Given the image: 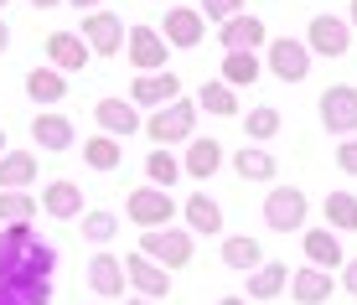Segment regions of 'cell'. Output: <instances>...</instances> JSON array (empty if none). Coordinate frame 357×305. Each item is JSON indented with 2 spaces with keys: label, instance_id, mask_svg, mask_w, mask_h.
I'll list each match as a JSON object with an SVG mask.
<instances>
[{
  "label": "cell",
  "instance_id": "7",
  "mask_svg": "<svg viewBox=\"0 0 357 305\" xmlns=\"http://www.w3.org/2000/svg\"><path fill=\"white\" fill-rule=\"evenodd\" d=\"M264 47H269V72H275L280 83H301L305 72H311V47H305V42L275 36V42H264Z\"/></svg>",
  "mask_w": 357,
  "mask_h": 305
},
{
  "label": "cell",
  "instance_id": "41",
  "mask_svg": "<svg viewBox=\"0 0 357 305\" xmlns=\"http://www.w3.org/2000/svg\"><path fill=\"white\" fill-rule=\"evenodd\" d=\"M0 52H10V26H6V16H0Z\"/></svg>",
  "mask_w": 357,
  "mask_h": 305
},
{
  "label": "cell",
  "instance_id": "28",
  "mask_svg": "<svg viewBox=\"0 0 357 305\" xmlns=\"http://www.w3.org/2000/svg\"><path fill=\"white\" fill-rule=\"evenodd\" d=\"M285 285H290V269H285V264H259V269H254L249 274V295L254 300H269V295H285Z\"/></svg>",
  "mask_w": 357,
  "mask_h": 305
},
{
  "label": "cell",
  "instance_id": "46",
  "mask_svg": "<svg viewBox=\"0 0 357 305\" xmlns=\"http://www.w3.org/2000/svg\"><path fill=\"white\" fill-rule=\"evenodd\" d=\"M0 155H6V130H0Z\"/></svg>",
  "mask_w": 357,
  "mask_h": 305
},
{
  "label": "cell",
  "instance_id": "36",
  "mask_svg": "<svg viewBox=\"0 0 357 305\" xmlns=\"http://www.w3.org/2000/svg\"><path fill=\"white\" fill-rule=\"evenodd\" d=\"M114 233H119L114 212H83V238H89V243H109Z\"/></svg>",
  "mask_w": 357,
  "mask_h": 305
},
{
  "label": "cell",
  "instance_id": "4",
  "mask_svg": "<svg viewBox=\"0 0 357 305\" xmlns=\"http://www.w3.org/2000/svg\"><path fill=\"white\" fill-rule=\"evenodd\" d=\"M83 47H89L93 57H114V52H125V21L114 16V10H89V16H83Z\"/></svg>",
  "mask_w": 357,
  "mask_h": 305
},
{
  "label": "cell",
  "instance_id": "9",
  "mask_svg": "<svg viewBox=\"0 0 357 305\" xmlns=\"http://www.w3.org/2000/svg\"><path fill=\"white\" fill-rule=\"evenodd\" d=\"M125 47H130L135 72H161L171 63V47L161 42V31H155V26H130L125 31Z\"/></svg>",
  "mask_w": 357,
  "mask_h": 305
},
{
  "label": "cell",
  "instance_id": "29",
  "mask_svg": "<svg viewBox=\"0 0 357 305\" xmlns=\"http://www.w3.org/2000/svg\"><path fill=\"white\" fill-rule=\"evenodd\" d=\"M321 212H326L331 233H357V197H352V191H331Z\"/></svg>",
  "mask_w": 357,
  "mask_h": 305
},
{
  "label": "cell",
  "instance_id": "31",
  "mask_svg": "<svg viewBox=\"0 0 357 305\" xmlns=\"http://www.w3.org/2000/svg\"><path fill=\"white\" fill-rule=\"evenodd\" d=\"M145 176H151L155 191H171V187L181 181V161H176L171 150H151V155H145Z\"/></svg>",
  "mask_w": 357,
  "mask_h": 305
},
{
  "label": "cell",
  "instance_id": "13",
  "mask_svg": "<svg viewBox=\"0 0 357 305\" xmlns=\"http://www.w3.org/2000/svg\"><path fill=\"white\" fill-rule=\"evenodd\" d=\"M31 140H36V150L63 155L68 145H73V119H68V114H57V109H36V119H31Z\"/></svg>",
  "mask_w": 357,
  "mask_h": 305
},
{
  "label": "cell",
  "instance_id": "39",
  "mask_svg": "<svg viewBox=\"0 0 357 305\" xmlns=\"http://www.w3.org/2000/svg\"><path fill=\"white\" fill-rule=\"evenodd\" d=\"M342 285H347V295H357V259L342 264Z\"/></svg>",
  "mask_w": 357,
  "mask_h": 305
},
{
  "label": "cell",
  "instance_id": "17",
  "mask_svg": "<svg viewBox=\"0 0 357 305\" xmlns=\"http://www.w3.org/2000/svg\"><path fill=\"white\" fill-rule=\"evenodd\" d=\"M47 68H57L63 78L78 72V68H89V47H83V36L78 31H52V36H47Z\"/></svg>",
  "mask_w": 357,
  "mask_h": 305
},
{
  "label": "cell",
  "instance_id": "12",
  "mask_svg": "<svg viewBox=\"0 0 357 305\" xmlns=\"http://www.w3.org/2000/svg\"><path fill=\"white\" fill-rule=\"evenodd\" d=\"M202 36H207V21L197 16L192 6H166V21H161V42L171 47H202Z\"/></svg>",
  "mask_w": 357,
  "mask_h": 305
},
{
  "label": "cell",
  "instance_id": "26",
  "mask_svg": "<svg viewBox=\"0 0 357 305\" xmlns=\"http://www.w3.org/2000/svg\"><path fill=\"white\" fill-rule=\"evenodd\" d=\"M223 264L228 269H238V274H254L264 264V249L254 238H243V233H233V238H223Z\"/></svg>",
  "mask_w": 357,
  "mask_h": 305
},
{
  "label": "cell",
  "instance_id": "22",
  "mask_svg": "<svg viewBox=\"0 0 357 305\" xmlns=\"http://www.w3.org/2000/svg\"><path fill=\"white\" fill-rule=\"evenodd\" d=\"M36 155L31 150H6L0 155V191H26L31 181H36Z\"/></svg>",
  "mask_w": 357,
  "mask_h": 305
},
{
  "label": "cell",
  "instance_id": "3",
  "mask_svg": "<svg viewBox=\"0 0 357 305\" xmlns=\"http://www.w3.org/2000/svg\"><path fill=\"white\" fill-rule=\"evenodd\" d=\"M140 253L151 264H161V269H187L192 264V233L187 228H151V233H140Z\"/></svg>",
  "mask_w": 357,
  "mask_h": 305
},
{
  "label": "cell",
  "instance_id": "21",
  "mask_svg": "<svg viewBox=\"0 0 357 305\" xmlns=\"http://www.w3.org/2000/svg\"><path fill=\"white\" fill-rule=\"evenodd\" d=\"M26 93H31L36 109H52V104L68 99V78H63L57 68H31V72H26Z\"/></svg>",
  "mask_w": 357,
  "mask_h": 305
},
{
  "label": "cell",
  "instance_id": "32",
  "mask_svg": "<svg viewBox=\"0 0 357 305\" xmlns=\"http://www.w3.org/2000/svg\"><path fill=\"white\" fill-rule=\"evenodd\" d=\"M197 109H207V114H218V119H233V114H238V93H233L228 83H202Z\"/></svg>",
  "mask_w": 357,
  "mask_h": 305
},
{
  "label": "cell",
  "instance_id": "24",
  "mask_svg": "<svg viewBox=\"0 0 357 305\" xmlns=\"http://www.w3.org/2000/svg\"><path fill=\"white\" fill-rule=\"evenodd\" d=\"M305 259H311V269H337L342 264V243H337V233H331V228H311V233H305Z\"/></svg>",
  "mask_w": 357,
  "mask_h": 305
},
{
  "label": "cell",
  "instance_id": "47",
  "mask_svg": "<svg viewBox=\"0 0 357 305\" xmlns=\"http://www.w3.org/2000/svg\"><path fill=\"white\" fill-rule=\"evenodd\" d=\"M0 6H10V0H0Z\"/></svg>",
  "mask_w": 357,
  "mask_h": 305
},
{
  "label": "cell",
  "instance_id": "44",
  "mask_svg": "<svg viewBox=\"0 0 357 305\" xmlns=\"http://www.w3.org/2000/svg\"><path fill=\"white\" fill-rule=\"evenodd\" d=\"M347 26H352V31H357V0H352V16H347Z\"/></svg>",
  "mask_w": 357,
  "mask_h": 305
},
{
  "label": "cell",
  "instance_id": "45",
  "mask_svg": "<svg viewBox=\"0 0 357 305\" xmlns=\"http://www.w3.org/2000/svg\"><path fill=\"white\" fill-rule=\"evenodd\" d=\"M125 305H155V300H125Z\"/></svg>",
  "mask_w": 357,
  "mask_h": 305
},
{
  "label": "cell",
  "instance_id": "38",
  "mask_svg": "<svg viewBox=\"0 0 357 305\" xmlns=\"http://www.w3.org/2000/svg\"><path fill=\"white\" fill-rule=\"evenodd\" d=\"M337 166H342V171H347V176H357V135L337 145Z\"/></svg>",
  "mask_w": 357,
  "mask_h": 305
},
{
  "label": "cell",
  "instance_id": "25",
  "mask_svg": "<svg viewBox=\"0 0 357 305\" xmlns=\"http://www.w3.org/2000/svg\"><path fill=\"white\" fill-rule=\"evenodd\" d=\"M181 212H187V228H192V233H223V207L207 197V191H192Z\"/></svg>",
  "mask_w": 357,
  "mask_h": 305
},
{
  "label": "cell",
  "instance_id": "33",
  "mask_svg": "<svg viewBox=\"0 0 357 305\" xmlns=\"http://www.w3.org/2000/svg\"><path fill=\"white\" fill-rule=\"evenodd\" d=\"M233 171H238L243 181H269L280 166H275V155H269V150H254V145H249V150L233 155Z\"/></svg>",
  "mask_w": 357,
  "mask_h": 305
},
{
  "label": "cell",
  "instance_id": "27",
  "mask_svg": "<svg viewBox=\"0 0 357 305\" xmlns=\"http://www.w3.org/2000/svg\"><path fill=\"white\" fill-rule=\"evenodd\" d=\"M264 63L254 52H223V83L228 88H249V83H259Z\"/></svg>",
  "mask_w": 357,
  "mask_h": 305
},
{
  "label": "cell",
  "instance_id": "23",
  "mask_svg": "<svg viewBox=\"0 0 357 305\" xmlns=\"http://www.w3.org/2000/svg\"><path fill=\"white\" fill-rule=\"evenodd\" d=\"M89 285L93 295H125V264L114 253H93L89 259Z\"/></svg>",
  "mask_w": 357,
  "mask_h": 305
},
{
  "label": "cell",
  "instance_id": "16",
  "mask_svg": "<svg viewBox=\"0 0 357 305\" xmlns=\"http://www.w3.org/2000/svg\"><path fill=\"white\" fill-rule=\"evenodd\" d=\"M47 217H57V223H73V217H83V187L78 181H47V191L36 197Z\"/></svg>",
  "mask_w": 357,
  "mask_h": 305
},
{
  "label": "cell",
  "instance_id": "18",
  "mask_svg": "<svg viewBox=\"0 0 357 305\" xmlns=\"http://www.w3.org/2000/svg\"><path fill=\"white\" fill-rule=\"evenodd\" d=\"M218 166H223V145H218L213 135H192V140H187V155H181V176L207 181Z\"/></svg>",
  "mask_w": 357,
  "mask_h": 305
},
{
  "label": "cell",
  "instance_id": "1",
  "mask_svg": "<svg viewBox=\"0 0 357 305\" xmlns=\"http://www.w3.org/2000/svg\"><path fill=\"white\" fill-rule=\"evenodd\" d=\"M57 249L31 233V223L0 228V305H47L52 300Z\"/></svg>",
  "mask_w": 357,
  "mask_h": 305
},
{
  "label": "cell",
  "instance_id": "34",
  "mask_svg": "<svg viewBox=\"0 0 357 305\" xmlns=\"http://www.w3.org/2000/svg\"><path fill=\"white\" fill-rule=\"evenodd\" d=\"M83 161H89L93 171H119L125 150H119V140H109V135H93L89 145H83Z\"/></svg>",
  "mask_w": 357,
  "mask_h": 305
},
{
  "label": "cell",
  "instance_id": "15",
  "mask_svg": "<svg viewBox=\"0 0 357 305\" xmlns=\"http://www.w3.org/2000/svg\"><path fill=\"white\" fill-rule=\"evenodd\" d=\"M93 119H98V130H104L109 140H125V135H135V130L145 125V119H140V109H135L130 99H98Z\"/></svg>",
  "mask_w": 357,
  "mask_h": 305
},
{
  "label": "cell",
  "instance_id": "35",
  "mask_svg": "<svg viewBox=\"0 0 357 305\" xmlns=\"http://www.w3.org/2000/svg\"><path fill=\"white\" fill-rule=\"evenodd\" d=\"M243 135H249V140H275L280 135V109L275 104L249 109V114H243Z\"/></svg>",
  "mask_w": 357,
  "mask_h": 305
},
{
  "label": "cell",
  "instance_id": "40",
  "mask_svg": "<svg viewBox=\"0 0 357 305\" xmlns=\"http://www.w3.org/2000/svg\"><path fill=\"white\" fill-rule=\"evenodd\" d=\"M68 6H78L83 16H89V10H98V6H104V0H68Z\"/></svg>",
  "mask_w": 357,
  "mask_h": 305
},
{
  "label": "cell",
  "instance_id": "42",
  "mask_svg": "<svg viewBox=\"0 0 357 305\" xmlns=\"http://www.w3.org/2000/svg\"><path fill=\"white\" fill-rule=\"evenodd\" d=\"M31 10H52V6H63V0H26Z\"/></svg>",
  "mask_w": 357,
  "mask_h": 305
},
{
  "label": "cell",
  "instance_id": "20",
  "mask_svg": "<svg viewBox=\"0 0 357 305\" xmlns=\"http://www.w3.org/2000/svg\"><path fill=\"white\" fill-rule=\"evenodd\" d=\"M125 279H130L135 290H140L145 300H155V295H166V290H171V274L161 269V264H151L145 253H130V264H125Z\"/></svg>",
  "mask_w": 357,
  "mask_h": 305
},
{
  "label": "cell",
  "instance_id": "43",
  "mask_svg": "<svg viewBox=\"0 0 357 305\" xmlns=\"http://www.w3.org/2000/svg\"><path fill=\"white\" fill-rule=\"evenodd\" d=\"M218 305H249V300H243V295H223V300H218Z\"/></svg>",
  "mask_w": 357,
  "mask_h": 305
},
{
  "label": "cell",
  "instance_id": "11",
  "mask_svg": "<svg viewBox=\"0 0 357 305\" xmlns=\"http://www.w3.org/2000/svg\"><path fill=\"white\" fill-rule=\"evenodd\" d=\"M305 47H311V57H347L352 52V26L342 16H316L311 31H305Z\"/></svg>",
  "mask_w": 357,
  "mask_h": 305
},
{
  "label": "cell",
  "instance_id": "5",
  "mask_svg": "<svg viewBox=\"0 0 357 305\" xmlns=\"http://www.w3.org/2000/svg\"><path fill=\"white\" fill-rule=\"evenodd\" d=\"M321 125L331 130V135H357V88L352 83H331V88H321Z\"/></svg>",
  "mask_w": 357,
  "mask_h": 305
},
{
  "label": "cell",
  "instance_id": "8",
  "mask_svg": "<svg viewBox=\"0 0 357 305\" xmlns=\"http://www.w3.org/2000/svg\"><path fill=\"white\" fill-rule=\"evenodd\" d=\"M264 223L275 228V233H295V228L305 223V191L301 187H275L264 197Z\"/></svg>",
  "mask_w": 357,
  "mask_h": 305
},
{
  "label": "cell",
  "instance_id": "37",
  "mask_svg": "<svg viewBox=\"0 0 357 305\" xmlns=\"http://www.w3.org/2000/svg\"><path fill=\"white\" fill-rule=\"evenodd\" d=\"M197 16H202V21H218V26H223V21L243 16V0H202V10H197Z\"/></svg>",
  "mask_w": 357,
  "mask_h": 305
},
{
  "label": "cell",
  "instance_id": "2",
  "mask_svg": "<svg viewBox=\"0 0 357 305\" xmlns=\"http://www.w3.org/2000/svg\"><path fill=\"white\" fill-rule=\"evenodd\" d=\"M140 130L155 140V150H171V145L192 140V130H197V104H192V99H171V104L155 109Z\"/></svg>",
  "mask_w": 357,
  "mask_h": 305
},
{
  "label": "cell",
  "instance_id": "10",
  "mask_svg": "<svg viewBox=\"0 0 357 305\" xmlns=\"http://www.w3.org/2000/svg\"><path fill=\"white\" fill-rule=\"evenodd\" d=\"M171 99H181V78H176L171 68L140 72V78L130 83V104H135V109H161V104H171Z\"/></svg>",
  "mask_w": 357,
  "mask_h": 305
},
{
  "label": "cell",
  "instance_id": "19",
  "mask_svg": "<svg viewBox=\"0 0 357 305\" xmlns=\"http://www.w3.org/2000/svg\"><path fill=\"white\" fill-rule=\"evenodd\" d=\"M290 295L301 305H326L331 295H337V279H331L326 269H311V264H305V269L290 274Z\"/></svg>",
  "mask_w": 357,
  "mask_h": 305
},
{
  "label": "cell",
  "instance_id": "30",
  "mask_svg": "<svg viewBox=\"0 0 357 305\" xmlns=\"http://www.w3.org/2000/svg\"><path fill=\"white\" fill-rule=\"evenodd\" d=\"M36 212H42V207H36L31 191H0V228H21V223H31Z\"/></svg>",
  "mask_w": 357,
  "mask_h": 305
},
{
  "label": "cell",
  "instance_id": "14",
  "mask_svg": "<svg viewBox=\"0 0 357 305\" xmlns=\"http://www.w3.org/2000/svg\"><path fill=\"white\" fill-rule=\"evenodd\" d=\"M264 42H269L264 21H259V16H249V10L218 26V47H223V52H254V47H264Z\"/></svg>",
  "mask_w": 357,
  "mask_h": 305
},
{
  "label": "cell",
  "instance_id": "6",
  "mask_svg": "<svg viewBox=\"0 0 357 305\" xmlns=\"http://www.w3.org/2000/svg\"><path fill=\"white\" fill-rule=\"evenodd\" d=\"M171 212H176L171 191H155V187H135L130 191V223L140 228V233H151V228H171Z\"/></svg>",
  "mask_w": 357,
  "mask_h": 305
}]
</instances>
